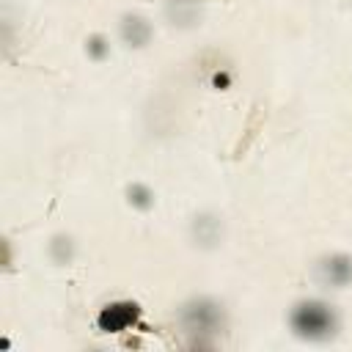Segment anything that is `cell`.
I'll return each instance as SVG.
<instances>
[{
    "mask_svg": "<svg viewBox=\"0 0 352 352\" xmlns=\"http://www.w3.org/2000/svg\"><path fill=\"white\" fill-rule=\"evenodd\" d=\"M292 327L302 338L324 341L336 330V314H333L330 305H324L319 300H305V302L294 305V311H292Z\"/></svg>",
    "mask_w": 352,
    "mask_h": 352,
    "instance_id": "cell-1",
    "label": "cell"
},
{
    "mask_svg": "<svg viewBox=\"0 0 352 352\" xmlns=\"http://www.w3.org/2000/svg\"><path fill=\"white\" fill-rule=\"evenodd\" d=\"M322 270V280L324 283H333V286H344L352 280V258L346 256H333L330 261L319 264Z\"/></svg>",
    "mask_w": 352,
    "mask_h": 352,
    "instance_id": "cell-2",
    "label": "cell"
},
{
    "mask_svg": "<svg viewBox=\"0 0 352 352\" xmlns=\"http://www.w3.org/2000/svg\"><path fill=\"white\" fill-rule=\"evenodd\" d=\"M135 316H138V305H132V302L107 305V311L102 314L99 324H102L104 330H121V327H126L129 322H135Z\"/></svg>",
    "mask_w": 352,
    "mask_h": 352,
    "instance_id": "cell-3",
    "label": "cell"
}]
</instances>
